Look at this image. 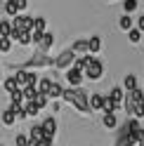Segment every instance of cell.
<instances>
[{
    "mask_svg": "<svg viewBox=\"0 0 144 146\" xmlns=\"http://www.w3.org/2000/svg\"><path fill=\"white\" fill-rule=\"evenodd\" d=\"M12 29H14V31H12L10 38L14 40L19 33H26V31L33 29V17H29V14H17L14 19H12Z\"/></svg>",
    "mask_w": 144,
    "mask_h": 146,
    "instance_id": "6da1fadb",
    "label": "cell"
},
{
    "mask_svg": "<svg viewBox=\"0 0 144 146\" xmlns=\"http://www.w3.org/2000/svg\"><path fill=\"white\" fill-rule=\"evenodd\" d=\"M14 80H17V85H19V90H24V87H35L38 76H35L33 71H29V68H17Z\"/></svg>",
    "mask_w": 144,
    "mask_h": 146,
    "instance_id": "7a4b0ae2",
    "label": "cell"
},
{
    "mask_svg": "<svg viewBox=\"0 0 144 146\" xmlns=\"http://www.w3.org/2000/svg\"><path fill=\"white\" fill-rule=\"evenodd\" d=\"M83 76H85L87 80H99V78L104 76V64L97 59V57H90L87 66L83 68Z\"/></svg>",
    "mask_w": 144,
    "mask_h": 146,
    "instance_id": "3957f363",
    "label": "cell"
},
{
    "mask_svg": "<svg viewBox=\"0 0 144 146\" xmlns=\"http://www.w3.org/2000/svg\"><path fill=\"white\" fill-rule=\"evenodd\" d=\"M52 61H55V59H50L47 54H43V52H35L33 57H31L29 61H24L19 68H29V71H33V68H38V66H52Z\"/></svg>",
    "mask_w": 144,
    "mask_h": 146,
    "instance_id": "277c9868",
    "label": "cell"
},
{
    "mask_svg": "<svg viewBox=\"0 0 144 146\" xmlns=\"http://www.w3.org/2000/svg\"><path fill=\"white\" fill-rule=\"evenodd\" d=\"M73 61H76V54H73V50H64V52H59L57 57H55V61H52V66L55 68H71L73 66Z\"/></svg>",
    "mask_w": 144,
    "mask_h": 146,
    "instance_id": "5b68a950",
    "label": "cell"
},
{
    "mask_svg": "<svg viewBox=\"0 0 144 146\" xmlns=\"http://www.w3.org/2000/svg\"><path fill=\"white\" fill-rule=\"evenodd\" d=\"M66 83L71 85V87H80V83H83V71H78V68H66Z\"/></svg>",
    "mask_w": 144,
    "mask_h": 146,
    "instance_id": "8992f818",
    "label": "cell"
},
{
    "mask_svg": "<svg viewBox=\"0 0 144 146\" xmlns=\"http://www.w3.org/2000/svg\"><path fill=\"white\" fill-rule=\"evenodd\" d=\"M40 127H43V132H45V137H50V139H55V134H57V118H45V120L40 123Z\"/></svg>",
    "mask_w": 144,
    "mask_h": 146,
    "instance_id": "52a82bcc",
    "label": "cell"
},
{
    "mask_svg": "<svg viewBox=\"0 0 144 146\" xmlns=\"http://www.w3.org/2000/svg\"><path fill=\"white\" fill-rule=\"evenodd\" d=\"M52 42H55V35L45 31V33L40 35V40L35 42V45H38V52H43V54H47V52H50V47H52Z\"/></svg>",
    "mask_w": 144,
    "mask_h": 146,
    "instance_id": "ba28073f",
    "label": "cell"
},
{
    "mask_svg": "<svg viewBox=\"0 0 144 146\" xmlns=\"http://www.w3.org/2000/svg\"><path fill=\"white\" fill-rule=\"evenodd\" d=\"M29 139H31V141H35V144L45 139V132H43V127H40V123H38V125H33L31 130H29Z\"/></svg>",
    "mask_w": 144,
    "mask_h": 146,
    "instance_id": "9c48e42d",
    "label": "cell"
},
{
    "mask_svg": "<svg viewBox=\"0 0 144 146\" xmlns=\"http://www.w3.org/2000/svg\"><path fill=\"white\" fill-rule=\"evenodd\" d=\"M123 97H125V90L123 87H113L109 92V99L116 104V106H123Z\"/></svg>",
    "mask_w": 144,
    "mask_h": 146,
    "instance_id": "30bf717a",
    "label": "cell"
},
{
    "mask_svg": "<svg viewBox=\"0 0 144 146\" xmlns=\"http://www.w3.org/2000/svg\"><path fill=\"white\" fill-rule=\"evenodd\" d=\"M99 50H102V38H99V35H92V38L87 40V52L90 54H97Z\"/></svg>",
    "mask_w": 144,
    "mask_h": 146,
    "instance_id": "8fae6325",
    "label": "cell"
},
{
    "mask_svg": "<svg viewBox=\"0 0 144 146\" xmlns=\"http://www.w3.org/2000/svg\"><path fill=\"white\" fill-rule=\"evenodd\" d=\"M102 123H104L106 130H116V127H118V118H116V113H104Z\"/></svg>",
    "mask_w": 144,
    "mask_h": 146,
    "instance_id": "7c38bea8",
    "label": "cell"
},
{
    "mask_svg": "<svg viewBox=\"0 0 144 146\" xmlns=\"http://www.w3.org/2000/svg\"><path fill=\"white\" fill-rule=\"evenodd\" d=\"M61 92H64V87L52 80V85H50V90H47V99H61Z\"/></svg>",
    "mask_w": 144,
    "mask_h": 146,
    "instance_id": "4fadbf2b",
    "label": "cell"
},
{
    "mask_svg": "<svg viewBox=\"0 0 144 146\" xmlns=\"http://www.w3.org/2000/svg\"><path fill=\"white\" fill-rule=\"evenodd\" d=\"M50 85H52L50 78H38V83H35V92H38V94H47Z\"/></svg>",
    "mask_w": 144,
    "mask_h": 146,
    "instance_id": "5bb4252c",
    "label": "cell"
},
{
    "mask_svg": "<svg viewBox=\"0 0 144 146\" xmlns=\"http://www.w3.org/2000/svg\"><path fill=\"white\" fill-rule=\"evenodd\" d=\"M104 94H90V111H102Z\"/></svg>",
    "mask_w": 144,
    "mask_h": 146,
    "instance_id": "9a60e30c",
    "label": "cell"
},
{
    "mask_svg": "<svg viewBox=\"0 0 144 146\" xmlns=\"http://www.w3.org/2000/svg\"><path fill=\"white\" fill-rule=\"evenodd\" d=\"M71 50H73L76 57H78V54H90L87 52V40H76L73 45H71Z\"/></svg>",
    "mask_w": 144,
    "mask_h": 146,
    "instance_id": "2e32d148",
    "label": "cell"
},
{
    "mask_svg": "<svg viewBox=\"0 0 144 146\" xmlns=\"http://www.w3.org/2000/svg\"><path fill=\"white\" fill-rule=\"evenodd\" d=\"M123 90H125V92H130V90H137V78H135L132 73H128V76L123 78Z\"/></svg>",
    "mask_w": 144,
    "mask_h": 146,
    "instance_id": "e0dca14e",
    "label": "cell"
},
{
    "mask_svg": "<svg viewBox=\"0 0 144 146\" xmlns=\"http://www.w3.org/2000/svg\"><path fill=\"white\" fill-rule=\"evenodd\" d=\"M0 85L5 87V92H7V94H12L14 90H19V85H17V80H14V76H10V78H5V80H3V83H0Z\"/></svg>",
    "mask_w": 144,
    "mask_h": 146,
    "instance_id": "ac0fdd59",
    "label": "cell"
},
{
    "mask_svg": "<svg viewBox=\"0 0 144 146\" xmlns=\"http://www.w3.org/2000/svg\"><path fill=\"white\" fill-rule=\"evenodd\" d=\"M0 120H3V125H5V127H12V125L17 123V115L10 111V108H5V111H3V118H0Z\"/></svg>",
    "mask_w": 144,
    "mask_h": 146,
    "instance_id": "d6986e66",
    "label": "cell"
},
{
    "mask_svg": "<svg viewBox=\"0 0 144 146\" xmlns=\"http://www.w3.org/2000/svg\"><path fill=\"white\" fill-rule=\"evenodd\" d=\"M12 19H0V35H7V38H10L12 35Z\"/></svg>",
    "mask_w": 144,
    "mask_h": 146,
    "instance_id": "ffe728a7",
    "label": "cell"
},
{
    "mask_svg": "<svg viewBox=\"0 0 144 146\" xmlns=\"http://www.w3.org/2000/svg\"><path fill=\"white\" fill-rule=\"evenodd\" d=\"M21 106H24V113H26V118H33V115H38V106H35L33 102H24Z\"/></svg>",
    "mask_w": 144,
    "mask_h": 146,
    "instance_id": "44dd1931",
    "label": "cell"
},
{
    "mask_svg": "<svg viewBox=\"0 0 144 146\" xmlns=\"http://www.w3.org/2000/svg\"><path fill=\"white\" fill-rule=\"evenodd\" d=\"M12 50V38H7V35H0V54H7Z\"/></svg>",
    "mask_w": 144,
    "mask_h": 146,
    "instance_id": "7402d4cb",
    "label": "cell"
},
{
    "mask_svg": "<svg viewBox=\"0 0 144 146\" xmlns=\"http://www.w3.org/2000/svg\"><path fill=\"white\" fill-rule=\"evenodd\" d=\"M87 61H90V54H80V57H76V61H73V68L83 71V68L87 66Z\"/></svg>",
    "mask_w": 144,
    "mask_h": 146,
    "instance_id": "603a6c76",
    "label": "cell"
},
{
    "mask_svg": "<svg viewBox=\"0 0 144 146\" xmlns=\"http://www.w3.org/2000/svg\"><path fill=\"white\" fill-rule=\"evenodd\" d=\"M33 104L38 106V111H43L45 106L50 104V99H47V94H35V99H33Z\"/></svg>",
    "mask_w": 144,
    "mask_h": 146,
    "instance_id": "cb8c5ba5",
    "label": "cell"
},
{
    "mask_svg": "<svg viewBox=\"0 0 144 146\" xmlns=\"http://www.w3.org/2000/svg\"><path fill=\"white\" fill-rule=\"evenodd\" d=\"M45 24H47V21H45V17H35V19H33V29H31V31L45 33Z\"/></svg>",
    "mask_w": 144,
    "mask_h": 146,
    "instance_id": "d4e9b609",
    "label": "cell"
},
{
    "mask_svg": "<svg viewBox=\"0 0 144 146\" xmlns=\"http://www.w3.org/2000/svg\"><path fill=\"white\" fill-rule=\"evenodd\" d=\"M118 26H121V31H130V29H132V19H130V14H123L121 19H118Z\"/></svg>",
    "mask_w": 144,
    "mask_h": 146,
    "instance_id": "484cf974",
    "label": "cell"
},
{
    "mask_svg": "<svg viewBox=\"0 0 144 146\" xmlns=\"http://www.w3.org/2000/svg\"><path fill=\"white\" fill-rule=\"evenodd\" d=\"M5 14L10 17V19H14V17L19 14V12H17V7H14V3H12V0H5Z\"/></svg>",
    "mask_w": 144,
    "mask_h": 146,
    "instance_id": "4316f807",
    "label": "cell"
},
{
    "mask_svg": "<svg viewBox=\"0 0 144 146\" xmlns=\"http://www.w3.org/2000/svg\"><path fill=\"white\" fill-rule=\"evenodd\" d=\"M14 40L19 42V45H24V47H26V45H31V42H33V40H31V31H26V33H19Z\"/></svg>",
    "mask_w": 144,
    "mask_h": 146,
    "instance_id": "83f0119b",
    "label": "cell"
},
{
    "mask_svg": "<svg viewBox=\"0 0 144 146\" xmlns=\"http://www.w3.org/2000/svg\"><path fill=\"white\" fill-rule=\"evenodd\" d=\"M128 40H130L132 45H137V42L142 40V31H137V29H130V31H128Z\"/></svg>",
    "mask_w": 144,
    "mask_h": 146,
    "instance_id": "f1b7e54d",
    "label": "cell"
},
{
    "mask_svg": "<svg viewBox=\"0 0 144 146\" xmlns=\"http://www.w3.org/2000/svg\"><path fill=\"white\" fill-rule=\"evenodd\" d=\"M21 94H24V102H33L38 92H35V87H24V90H21Z\"/></svg>",
    "mask_w": 144,
    "mask_h": 146,
    "instance_id": "f546056e",
    "label": "cell"
},
{
    "mask_svg": "<svg viewBox=\"0 0 144 146\" xmlns=\"http://www.w3.org/2000/svg\"><path fill=\"white\" fill-rule=\"evenodd\" d=\"M137 0H123V10H125V14H130V12H135L137 10Z\"/></svg>",
    "mask_w": 144,
    "mask_h": 146,
    "instance_id": "4dcf8cb0",
    "label": "cell"
},
{
    "mask_svg": "<svg viewBox=\"0 0 144 146\" xmlns=\"http://www.w3.org/2000/svg\"><path fill=\"white\" fill-rule=\"evenodd\" d=\"M10 102H14V104H24V94H21V90H14V92L10 94Z\"/></svg>",
    "mask_w": 144,
    "mask_h": 146,
    "instance_id": "1f68e13d",
    "label": "cell"
},
{
    "mask_svg": "<svg viewBox=\"0 0 144 146\" xmlns=\"http://www.w3.org/2000/svg\"><path fill=\"white\" fill-rule=\"evenodd\" d=\"M14 141H17V146H29V134H17Z\"/></svg>",
    "mask_w": 144,
    "mask_h": 146,
    "instance_id": "d6a6232c",
    "label": "cell"
},
{
    "mask_svg": "<svg viewBox=\"0 0 144 146\" xmlns=\"http://www.w3.org/2000/svg\"><path fill=\"white\" fill-rule=\"evenodd\" d=\"M14 7H17V12H24L26 10V5H29V0H12Z\"/></svg>",
    "mask_w": 144,
    "mask_h": 146,
    "instance_id": "836d02e7",
    "label": "cell"
},
{
    "mask_svg": "<svg viewBox=\"0 0 144 146\" xmlns=\"http://www.w3.org/2000/svg\"><path fill=\"white\" fill-rule=\"evenodd\" d=\"M35 146H52V139H50V137H45V139H43V141H38Z\"/></svg>",
    "mask_w": 144,
    "mask_h": 146,
    "instance_id": "e575fe53",
    "label": "cell"
},
{
    "mask_svg": "<svg viewBox=\"0 0 144 146\" xmlns=\"http://www.w3.org/2000/svg\"><path fill=\"white\" fill-rule=\"evenodd\" d=\"M137 31H142V33H144V14L137 19Z\"/></svg>",
    "mask_w": 144,
    "mask_h": 146,
    "instance_id": "d590c367",
    "label": "cell"
},
{
    "mask_svg": "<svg viewBox=\"0 0 144 146\" xmlns=\"http://www.w3.org/2000/svg\"><path fill=\"white\" fill-rule=\"evenodd\" d=\"M137 146H144V139H142V141H139V144H137Z\"/></svg>",
    "mask_w": 144,
    "mask_h": 146,
    "instance_id": "8d00e7d4",
    "label": "cell"
},
{
    "mask_svg": "<svg viewBox=\"0 0 144 146\" xmlns=\"http://www.w3.org/2000/svg\"><path fill=\"white\" fill-rule=\"evenodd\" d=\"M0 83H3V73H0Z\"/></svg>",
    "mask_w": 144,
    "mask_h": 146,
    "instance_id": "74e56055",
    "label": "cell"
},
{
    "mask_svg": "<svg viewBox=\"0 0 144 146\" xmlns=\"http://www.w3.org/2000/svg\"><path fill=\"white\" fill-rule=\"evenodd\" d=\"M0 146H5V144H0Z\"/></svg>",
    "mask_w": 144,
    "mask_h": 146,
    "instance_id": "f35d334b",
    "label": "cell"
},
{
    "mask_svg": "<svg viewBox=\"0 0 144 146\" xmlns=\"http://www.w3.org/2000/svg\"><path fill=\"white\" fill-rule=\"evenodd\" d=\"M109 3H111V0H109Z\"/></svg>",
    "mask_w": 144,
    "mask_h": 146,
    "instance_id": "ab89813d",
    "label": "cell"
}]
</instances>
